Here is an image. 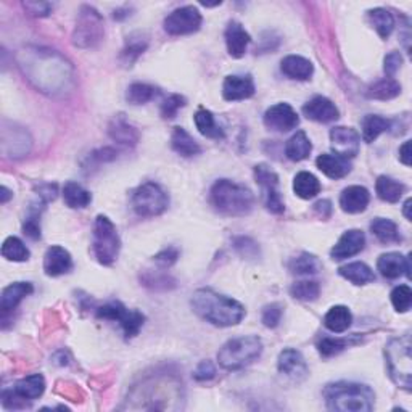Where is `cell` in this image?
Returning <instances> with one entry per match:
<instances>
[{
	"instance_id": "484cf974",
	"label": "cell",
	"mask_w": 412,
	"mask_h": 412,
	"mask_svg": "<svg viewBox=\"0 0 412 412\" xmlns=\"http://www.w3.org/2000/svg\"><path fill=\"white\" fill-rule=\"evenodd\" d=\"M282 73L290 79L308 81L314 73V66L308 58L300 57V55H288L281 63Z\"/></svg>"
},
{
	"instance_id": "74e56055",
	"label": "cell",
	"mask_w": 412,
	"mask_h": 412,
	"mask_svg": "<svg viewBox=\"0 0 412 412\" xmlns=\"http://www.w3.org/2000/svg\"><path fill=\"white\" fill-rule=\"evenodd\" d=\"M147 39L143 37L142 34H131L127 37L126 41V46L122 49L121 52V61L124 63L126 66H132V63H136V60L141 57V55L147 50Z\"/></svg>"
},
{
	"instance_id": "db71d44e",
	"label": "cell",
	"mask_w": 412,
	"mask_h": 412,
	"mask_svg": "<svg viewBox=\"0 0 412 412\" xmlns=\"http://www.w3.org/2000/svg\"><path fill=\"white\" fill-rule=\"evenodd\" d=\"M383 70H385V73L388 77H393L394 75L398 73V70L401 68V65H403V57H401L399 52H390L385 61H383Z\"/></svg>"
},
{
	"instance_id": "ba28073f",
	"label": "cell",
	"mask_w": 412,
	"mask_h": 412,
	"mask_svg": "<svg viewBox=\"0 0 412 412\" xmlns=\"http://www.w3.org/2000/svg\"><path fill=\"white\" fill-rule=\"evenodd\" d=\"M131 203L137 216H141V218H155V216L163 214L168 210L169 197L158 184L146 182L134 191Z\"/></svg>"
},
{
	"instance_id": "4dcf8cb0",
	"label": "cell",
	"mask_w": 412,
	"mask_h": 412,
	"mask_svg": "<svg viewBox=\"0 0 412 412\" xmlns=\"http://www.w3.org/2000/svg\"><path fill=\"white\" fill-rule=\"evenodd\" d=\"M338 274L342 276L343 279L354 283V285H366V283L375 281L374 271L364 263L345 264L338 269Z\"/></svg>"
},
{
	"instance_id": "6125c7cd",
	"label": "cell",
	"mask_w": 412,
	"mask_h": 412,
	"mask_svg": "<svg viewBox=\"0 0 412 412\" xmlns=\"http://www.w3.org/2000/svg\"><path fill=\"white\" fill-rule=\"evenodd\" d=\"M411 203H412V202H411V198H408V200H406V203H404V216H406V218H408L409 221H411V213H409Z\"/></svg>"
},
{
	"instance_id": "ee69618b",
	"label": "cell",
	"mask_w": 412,
	"mask_h": 412,
	"mask_svg": "<svg viewBox=\"0 0 412 412\" xmlns=\"http://www.w3.org/2000/svg\"><path fill=\"white\" fill-rule=\"evenodd\" d=\"M358 342L354 337L353 338H332V337H326L322 338L317 348H319V353L324 356V358H330V356H335L338 353H342L345 348H348L349 345H353Z\"/></svg>"
},
{
	"instance_id": "9f6ffc18",
	"label": "cell",
	"mask_w": 412,
	"mask_h": 412,
	"mask_svg": "<svg viewBox=\"0 0 412 412\" xmlns=\"http://www.w3.org/2000/svg\"><path fill=\"white\" fill-rule=\"evenodd\" d=\"M39 198L42 200V203H49L50 200L57 198V186L46 184V186L39 187Z\"/></svg>"
},
{
	"instance_id": "4fadbf2b",
	"label": "cell",
	"mask_w": 412,
	"mask_h": 412,
	"mask_svg": "<svg viewBox=\"0 0 412 412\" xmlns=\"http://www.w3.org/2000/svg\"><path fill=\"white\" fill-rule=\"evenodd\" d=\"M330 146L333 153L342 158H354L359 153L361 136L353 127L337 126L330 131Z\"/></svg>"
},
{
	"instance_id": "3957f363",
	"label": "cell",
	"mask_w": 412,
	"mask_h": 412,
	"mask_svg": "<svg viewBox=\"0 0 412 412\" xmlns=\"http://www.w3.org/2000/svg\"><path fill=\"white\" fill-rule=\"evenodd\" d=\"M324 398L328 409L340 412H369L374 409V392L361 383L337 382L327 385Z\"/></svg>"
},
{
	"instance_id": "52a82bcc",
	"label": "cell",
	"mask_w": 412,
	"mask_h": 412,
	"mask_svg": "<svg viewBox=\"0 0 412 412\" xmlns=\"http://www.w3.org/2000/svg\"><path fill=\"white\" fill-rule=\"evenodd\" d=\"M92 248L94 255L100 264L110 266L118 259L121 240L118 231L113 222L107 216H97L96 224H94V236H92Z\"/></svg>"
},
{
	"instance_id": "ac0fdd59",
	"label": "cell",
	"mask_w": 412,
	"mask_h": 412,
	"mask_svg": "<svg viewBox=\"0 0 412 412\" xmlns=\"http://www.w3.org/2000/svg\"><path fill=\"white\" fill-rule=\"evenodd\" d=\"M303 113L308 120L316 122H332L337 121L340 116V111L335 107V103L327 97L316 96L309 100L308 103H304Z\"/></svg>"
},
{
	"instance_id": "bcb514c9",
	"label": "cell",
	"mask_w": 412,
	"mask_h": 412,
	"mask_svg": "<svg viewBox=\"0 0 412 412\" xmlns=\"http://www.w3.org/2000/svg\"><path fill=\"white\" fill-rule=\"evenodd\" d=\"M41 211L42 208H37L34 205L25 219L23 231L27 237L32 238V240H39V238H41V224H39V222H41Z\"/></svg>"
},
{
	"instance_id": "7402d4cb",
	"label": "cell",
	"mask_w": 412,
	"mask_h": 412,
	"mask_svg": "<svg viewBox=\"0 0 412 412\" xmlns=\"http://www.w3.org/2000/svg\"><path fill=\"white\" fill-rule=\"evenodd\" d=\"M252 42V37L247 31L243 30V26L238 21H231L226 27V46L227 52L233 58H242L247 53V49Z\"/></svg>"
},
{
	"instance_id": "e575fe53",
	"label": "cell",
	"mask_w": 412,
	"mask_h": 412,
	"mask_svg": "<svg viewBox=\"0 0 412 412\" xmlns=\"http://www.w3.org/2000/svg\"><path fill=\"white\" fill-rule=\"evenodd\" d=\"M63 200L65 203L73 210H81L92 202V195L86 191L81 184L68 182L63 187Z\"/></svg>"
},
{
	"instance_id": "f546056e",
	"label": "cell",
	"mask_w": 412,
	"mask_h": 412,
	"mask_svg": "<svg viewBox=\"0 0 412 412\" xmlns=\"http://www.w3.org/2000/svg\"><path fill=\"white\" fill-rule=\"evenodd\" d=\"M198 132L208 139H224V129L216 122L214 115L206 108H198L193 116Z\"/></svg>"
},
{
	"instance_id": "277c9868",
	"label": "cell",
	"mask_w": 412,
	"mask_h": 412,
	"mask_svg": "<svg viewBox=\"0 0 412 412\" xmlns=\"http://www.w3.org/2000/svg\"><path fill=\"white\" fill-rule=\"evenodd\" d=\"M210 202L218 213L224 216L240 218L252 213L255 206V195L250 188L229 179L214 182L210 192Z\"/></svg>"
},
{
	"instance_id": "d590c367",
	"label": "cell",
	"mask_w": 412,
	"mask_h": 412,
	"mask_svg": "<svg viewBox=\"0 0 412 412\" xmlns=\"http://www.w3.org/2000/svg\"><path fill=\"white\" fill-rule=\"evenodd\" d=\"M392 126L387 118H382L378 115H367L364 116L363 122H361V129H363V139L364 142L372 143L380 134L387 132Z\"/></svg>"
},
{
	"instance_id": "4316f807",
	"label": "cell",
	"mask_w": 412,
	"mask_h": 412,
	"mask_svg": "<svg viewBox=\"0 0 412 412\" xmlns=\"http://www.w3.org/2000/svg\"><path fill=\"white\" fill-rule=\"evenodd\" d=\"M44 390H46V380H44V377L41 374H32L21 378L20 382H16L12 393L20 399L34 401L39 397H42Z\"/></svg>"
},
{
	"instance_id": "681fc988",
	"label": "cell",
	"mask_w": 412,
	"mask_h": 412,
	"mask_svg": "<svg viewBox=\"0 0 412 412\" xmlns=\"http://www.w3.org/2000/svg\"><path fill=\"white\" fill-rule=\"evenodd\" d=\"M182 107H186V98H184L182 96H177V94L169 96L163 103H161V116H163L165 120L174 118L177 111H179Z\"/></svg>"
},
{
	"instance_id": "d4e9b609",
	"label": "cell",
	"mask_w": 412,
	"mask_h": 412,
	"mask_svg": "<svg viewBox=\"0 0 412 412\" xmlns=\"http://www.w3.org/2000/svg\"><path fill=\"white\" fill-rule=\"evenodd\" d=\"M32 290L34 288H32L30 282H15L12 285L5 287L2 292V298H0V309H2V313H12L26 297H30Z\"/></svg>"
},
{
	"instance_id": "ffe728a7",
	"label": "cell",
	"mask_w": 412,
	"mask_h": 412,
	"mask_svg": "<svg viewBox=\"0 0 412 412\" xmlns=\"http://www.w3.org/2000/svg\"><path fill=\"white\" fill-rule=\"evenodd\" d=\"M377 269L385 279H398L401 276L411 277L409 258L399 253H385L377 261Z\"/></svg>"
},
{
	"instance_id": "7bdbcfd3",
	"label": "cell",
	"mask_w": 412,
	"mask_h": 412,
	"mask_svg": "<svg viewBox=\"0 0 412 412\" xmlns=\"http://www.w3.org/2000/svg\"><path fill=\"white\" fill-rule=\"evenodd\" d=\"M288 267H290V271L293 272V274L309 276V274H317V272H319L321 263L314 255L302 253L300 256H297V258H293L290 261Z\"/></svg>"
},
{
	"instance_id": "7dc6e473",
	"label": "cell",
	"mask_w": 412,
	"mask_h": 412,
	"mask_svg": "<svg viewBox=\"0 0 412 412\" xmlns=\"http://www.w3.org/2000/svg\"><path fill=\"white\" fill-rule=\"evenodd\" d=\"M392 303L398 313H406L412 304V290L408 285H398L392 292Z\"/></svg>"
},
{
	"instance_id": "83f0119b",
	"label": "cell",
	"mask_w": 412,
	"mask_h": 412,
	"mask_svg": "<svg viewBox=\"0 0 412 412\" xmlns=\"http://www.w3.org/2000/svg\"><path fill=\"white\" fill-rule=\"evenodd\" d=\"M171 147L184 158L195 157V155L202 152V148L195 142V139L184 127H174V131L171 134Z\"/></svg>"
},
{
	"instance_id": "836d02e7",
	"label": "cell",
	"mask_w": 412,
	"mask_h": 412,
	"mask_svg": "<svg viewBox=\"0 0 412 412\" xmlns=\"http://www.w3.org/2000/svg\"><path fill=\"white\" fill-rule=\"evenodd\" d=\"M293 191L300 198L311 200L321 192V182L314 174H311V172L302 171L295 176Z\"/></svg>"
},
{
	"instance_id": "ab89813d",
	"label": "cell",
	"mask_w": 412,
	"mask_h": 412,
	"mask_svg": "<svg viewBox=\"0 0 412 412\" xmlns=\"http://www.w3.org/2000/svg\"><path fill=\"white\" fill-rule=\"evenodd\" d=\"M371 25L375 27L378 36L382 39H388L394 30V18L393 15L385 8H374L369 12Z\"/></svg>"
},
{
	"instance_id": "2e32d148",
	"label": "cell",
	"mask_w": 412,
	"mask_h": 412,
	"mask_svg": "<svg viewBox=\"0 0 412 412\" xmlns=\"http://www.w3.org/2000/svg\"><path fill=\"white\" fill-rule=\"evenodd\" d=\"M256 92L255 81L250 75H232L227 76L222 84V96L227 102H238L253 97Z\"/></svg>"
},
{
	"instance_id": "30bf717a",
	"label": "cell",
	"mask_w": 412,
	"mask_h": 412,
	"mask_svg": "<svg viewBox=\"0 0 412 412\" xmlns=\"http://www.w3.org/2000/svg\"><path fill=\"white\" fill-rule=\"evenodd\" d=\"M97 317L98 319L120 322L122 332H124V335L127 338L136 337L143 327V322H146V316L142 313L127 309L126 306L120 302H111L108 304L100 306L97 309Z\"/></svg>"
},
{
	"instance_id": "9a60e30c",
	"label": "cell",
	"mask_w": 412,
	"mask_h": 412,
	"mask_svg": "<svg viewBox=\"0 0 412 412\" xmlns=\"http://www.w3.org/2000/svg\"><path fill=\"white\" fill-rule=\"evenodd\" d=\"M277 369L282 375L290 378L293 382H302L308 375V366H306V361L303 354L297 352V349L287 348L279 354V359H277Z\"/></svg>"
},
{
	"instance_id": "c3c4849f",
	"label": "cell",
	"mask_w": 412,
	"mask_h": 412,
	"mask_svg": "<svg viewBox=\"0 0 412 412\" xmlns=\"http://www.w3.org/2000/svg\"><path fill=\"white\" fill-rule=\"evenodd\" d=\"M233 248L237 250V253L240 255L242 258H258L259 256L258 243L252 240L250 237L233 238Z\"/></svg>"
},
{
	"instance_id": "1f68e13d",
	"label": "cell",
	"mask_w": 412,
	"mask_h": 412,
	"mask_svg": "<svg viewBox=\"0 0 412 412\" xmlns=\"http://www.w3.org/2000/svg\"><path fill=\"white\" fill-rule=\"evenodd\" d=\"M313 146H311L308 136L304 131H298L288 139L285 143V155L292 161H303L309 157Z\"/></svg>"
},
{
	"instance_id": "680465c9",
	"label": "cell",
	"mask_w": 412,
	"mask_h": 412,
	"mask_svg": "<svg viewBox=\"0 0 412 412\" xmlns=\"http://www.w3.org/2000/svg\"><path fill=\"white\" fill-rule=\"evenodd\" d=\"M314 211L321 216L322 219H326L332 213V203L328 202V200H321V202H317L314 205Z\"/></svg>"
},
{
	"instance_id": "f6af8a7d",
	"label": "cell",
	"mask_w": 412,
	"mask_h": 412,
	"mask_svg": "<svg viewBox=\"0 0 412 412\" xmlns=\"http://www.w3.org/2000/svg\"><path fill=\"white\" fill-rule=\"evenodd\" d=\"M290 293L295 300H300V302H314L319 297L321 287L314 281H302L293 283Z\"/></svg>"
},
{
	"instance_id": "8992f818",
	"label": "cell",
	"mask_w": 412,
	"mask_h": 412,
	"mask_svg": "<svg viewBox=\"0 0 412 412\" xmlns=\"http://www.w3.org/2000/svg\"><path fill=\"white\" fill-rule=\"evenodd\" d=\"M387 366L392 380L398 387L411 392L412 388V356H411V337L404 335L390 340L385 348Z\"/></svg>"
},
{
	"instance_id": "b9f144b4",
	"label": "cell",
	"mask_w": 412,
	"mask_h": 412,
	"mask_svg": "<svg viewBox=\"0 0 412 412\" xmlns=\"http://www.w3.org/2000/svg\"><path fill=\"white\" fill-rule=\"evenodd\" d=\"M157 94L158 91L153 86L146 84V82H134L127 89L126 98L132 105H146L150 100L157 97Z\"/></svg>"
},
{
	"instance_id": "6f0895ef",
	"label": "cell",
	"mask_w": 412,
	"mask_h": 412,
	"mask_svg": "<svg viewBox=\"0 0 412 412\" xmlns=\"http://www.w3.org/2000/svg\"><path fill=\"white\" fill-rule=\"evenodd\" d=\"M116 158V152L113 148H100L97 152L92 153V160H96L97 163H102V161H111Z\"/></svg>"
},
{
	"instance_id": "f5cc1de1",
	"label": "cell",
	"mask_w": 412,
	"mask_h": 412,
	"mask_svg": "<svg viewBox=\"0 0 412 412\" xmlns=\"http://www.w3.org/2000/svg\"><path fill=\"white\" fill-rule=\"evenodd\" d=\"M177 258H179V250L174 247L165 248L163 252H160L157 256H155V263L160 264L161 267H171L176 263Z\"/></svg>"
},
{
	"instance_id": "11a10c76",
	"label": "cell",
	"mask_w": 412,
	"mask_h": 412,
	"mask_svg": "<svg viewBox=\"0 0 412 412\" xmlns=\"http://www.w3.org/2000/svg\"><path fill=\"white\" fill-rule=\"evenodd\" d=\"M23 7L32 16H47L50 12H52V4H47V2H25Z\"/></svg>"
},
{
	"instance_id": "d6986e66",
	"label": "cell",
	"mask_w": 412,
	"mask_h": 412,
	"mask_svg": "<svg viewBox=\"0 0 412 412\" xmlns=\"http://www.w3.org/2000/svg\"><path fill=\"white\" fill-rule=\"evenodd\" d=\"M73 269V258L63 247H50L44 256V271L49 277H58Z\"/></svg>"
},
{
	"instance_id": "60d3db41",
	"label": "cell",
	"mask_w": 412,
	"mask_h": 412,
	"mask_svg": "<svg viewBox=\"0 0 412 412\" xmlns=\"http://www.w3.org/2000/svg\"><path fill=\"white\" fill-rule=\"evenodd\" d=\"M30 250L26 248V245L18 237H8L2 243V256L5 259L23 263V261L30 259Z\"/></svg>"
},
{
	"instance_id": "44dd1931",
	"label": "cell",
	"mask_w": 412,
	"mask_h": 412,
	"mask_svg": "<svg viewBox=\"0 0 412 412\" xmlns=\"http://www.w3.org/2000/svg\"><path fill=\"white\" fill-rule=\"evenodd\" d=\"M371 202V193L366 187L349 186L340 195V206L345 213L359 214L366 211Z\"/></svg>"
},
{
	"instance_id": "603a6c76",
	"label": "cell",
	"mask_w": 412,
	"mask_h": 412,
	"mask_svg": "<svg viewBox=\"0 0 412 412\" xmlns=\"http://www.w3.org/2000/svg\"><path fill=\"white\" fill-rule=\"evenodd\" d=\"M108 136L111 137V141L124 147H134L139 142L137 129L127 122L124 115H118L111 120L108 126Z\"/></svg>"
},
{
	"instance_id": "816d5d0a",
	"label": "cell",
	"mask_w": 412,
	"mask_h": 412,
	"mask_svg": "<svg viewBox=\"0 0 412 412\" xmlns=\"http://www.w3.org/2000/svg\"><path fill=\"white\" fill-rule=\"evenodd\" d=\"M193 377H195V380H198V382L211 380V378L216 377L214 364L211 363V361H202V363L197 366V369H195Z\"/></svg>"
},
{
	"instance_id": "7a4b0ae2",
	"label": "cell",
	"mask_w": 412,
	"mask_h": 412,
	"mask_svg": "<svg viewBox=\"0 0 412 412\" xmlns=\"http://www.w3.org/2000/svg\"><path fill=\"white\" fill-rule=\"evenodd\" d=\"M191 304L203 321L216 327L237 326L245 317L243 304L218 293L213 288H198L197 292H193Z\"/></svg>"
},
{
	"instance_id": "6da1fadb",
	"label": "cell",
	"mask_w": 412,
	"mask_h": 412,
	"mask_svg": "<svg viewBox=\"0 0 412 412\" xmlns=\"http://www.w3.org/2000/svg\"><path fill=\"white\" fill-rule=\"evenodd\" d=\"M16 61L26 79L47 96H65L75 84L73 66L55 50L25 47L16 55Z\"/></svg>"
},
{
	"instance_id": "f907efd6",
	"label": "cell",
	"mask_w": 412,
	"mask_h": 412,
	"mask_svg": "<svg viewBox=\"0 0 412 412\" xmlns=\"http://www.w3.org/2000/svg\"><path fill=\"white\" fill-rule=\"evenodd\" d=\"M283 309L279 303H271L263 309V324L269 328H276L281 324Z\"/></svg>"
},
{
	"instance_id": "f1b7e54d",
	"label": "cell",
	"mask_w": 412,
	"mask_h": 412,
	"mask_svg": "<svg viewBox=\"0 0 412 412\" xmlns=\"http://www.w3.org/2000/svg\"><path fill=\"white\" fill-rule=\"evenodd\" d=\"M353 322V314L347 306H333L324 316V326L333 333L347 332Z\"/></svg>"
},
{
	"instance_id": "d6a6232c",
	"label": "cell",
	"mask_w": 412,
	"mask_h": 412,
	"mask_svg": "<svg viewBox=\"0 0 412 412\" xmlns=\"http://www.w3.org/2000/svg\"><path fill=\"white\" fill-rule=\"evenodd\" d=\"M404 191H406L404 184L394 181L393 177L380 176L375 182V192L378 195V198L383 200V202H388V203L399 202V198L403 197Z\"/></svg>"
},
{
	"instance_id": "9c48e42d",
	"label": "cell",
	"mask_w": 412,
	"mask_h": 412,
	"mask_svg": "<svg viewBox=\"0 0 412 412\" xmlns=\"http://www.w3.org/2000/svg\"><path fill=\"white\" fill-rule=\"evenodd\" d=\"M103 18L96 8L84 5L81 8L79 16H77L73 32V44L79 49H92L98 46L100 41L103 39Z\"/></svg>"
},
{
	"instance_id": "8d00e7d4",
	"label": "cell",
	"mask_w": 412,
	"mask_h": 412,
	"mask_svg": "<svg viewBox=\"0 0 412 412\" xmlns=\"http://www.w3.org/2000/svg\"><path fill=\"white\" fill-rule=\"evenodd\" d=\"M371 232L377 237L378 242L382 243H398L401 242V236L398 231V226L393 221L377 218L372 221Z\"/></svg>"
},
{
	"instance_id": "94428289",
	"label": "cell",
	"mask_w": 412,
	"mask_h": 412,
	"mask_svg": "<svg viewBox=\"0 0 412 412\" xmlns=\"http://www.w3.org/2000/svg\"><path fill=\"white\" fill-rule=\"evenodd\" d=\"M10 197H13V193L10 192L7 187H2V198H0V203H7Z\"/></svg>"
},
{
	"instance_id": "5bb4252c",
	"label": "cell",
	"mask_w": 412,
	"mask_h": 412,
	"mask_svg": "<svg viewBox=\"0 0 412 412\" xmlns=\"http://www.w3.org/2000/svg\"><path fill=\"white\" fill-rule=\"evenodd\" d=\"M264 126L271 131L288 132L300 124V118L288 103H277L266 110Z\"/></svg>"
},
{
	"instance_id": "f35d334b",
	"label": "cell",
	"mask_w": 412,
	"mask_h": 412,
	"mask_svg": "<svg viewBox=\"0 0 412 412\" xmlns=\"http://www.w3.org/2000/svg\"><path fill=\"white\" fill-rule=\"evenodd\" d=\"M401 94V84L394 81L393 77H385V79L375 82L374 86L367 89V97L374 100H392L397 98Z\"/></svg>"
},
{
	"instance_id": "5b68a950",
	"label": "cell",
	"mask_w": 412,
	"mask_h": 412,
	"mask_svg": "<svg viewBox=\"0 0 412 412\" xmlns=\"http://www.w3.org/2000/svg\"><path fill=\"white\" fill-rule=\"evenodd\" d=\"M263 353V342L259 337L248 335L232 338L219 349V366L226 371H240L255 363Z\"/></svg>"
},
{
	"instance_id": "e0dca14e",
	"label": "cell",
	"mask_w": 412,
	"mask_h": 412,
	"mask_svg": "<svg viewBox=\"0 0 412 412\" xmlns=\"http://www.w3.org/2000/svg\"><path fill=\"white\" fill-rule=\"evenodd\" d=\"M366 245V236L363 231L352 229L347 231L342 237L338 238V242L333 245L330 250V256L333 259H347L352 256L361 253L364 250Z\"/></svg>"
},
{
	"instance_id": "91938a15",
	"label": "cell",
	"mask_w": 412,
	"mask_h": 412,
	"mask_svg": "<svg viewBox=\"0 0 412 412\" xmlns=\"http://www.w3.org/2000/svg\"><path fill=\"white\" fill-rule=\"evenodd\" d=\"M399 160L406 166H411V141H406L404 146L399 148Z\"/></svg>"
},
{
	"instance_id": "8fae6325",
	"label": "cell",
	"mask_w": 412,
	"mask_h": 412,
	"mask_svg": "<svg viewBox=\"0 0 412 412\" xmlns=\"http://www.w3.org/2000/svg\"><path fill=\"white\" fill-rule=\"evenodd\" d=\"M255 179L256 184L263 188L266 208L274 214H282L285 211V205H283L279 192V176L267 165H256Z\"/></svg>"
},
{
	"instance_id": "cb8c5ba5",
	"label": "cell",
	"mask_w": 412,
	"mask_h": 412,
	"mask_svg": "<svg viewBox=\"0 0 412 412\" xmlns=\"http://www.w3.org/2000/svg\"><path fill=\"white\" fill-rule=\"evenodd\" d=\"M316 165L319 171H322V174L330 177V179H342V177L352 172V163L347 158L332 153H324L317 157Z\"/></svg>"
},
{
	"instance_id": "7c38bea8",
	"label": "cell",
	"mask_w": 412,
	"mask_h": 412,
	"mask_svg": "<svg viewBox=\"0 0 412 412\" xmlns=\"http://www.w3.org/2000/svg\"><path fill=\"white\" fill-rule=\"evenodd\" d=\"M202 15H200L198 8L187 5V7H181L172 10V12L165 18V31L171 36H186L197 32L202 26Z\"/></svg>"
}]
</instances>
